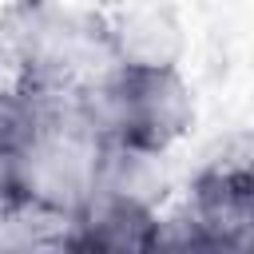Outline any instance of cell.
<instances>
[{"mask_svg": "<svg viewBox=\"0 0 254 254\" xmlns=\"http://www.w3.org/2000/svg\"><path fill=\"white\" fill-rule=\"evenodd\" d=\"M83 107L95 115L111 147L139 155H167L194 123V91L183 64L171 67H115Z\"/></svg>", "mask_w": 254, "mask_h": 254, "instance_id": "obj_2", "label": "cell"}, {"mask_svg": "<svg viewBox=\"0 0 254 254\" xmlns=\"http://www.w3.org/2000/svg\"><path fill=\"white\" fill-rule=\"evenodd\" d=\"M107 48L119 67H171L183 64L187 36L179 16L163 0H119L99 8Z\"/></svg>", "mask_w": 254, "mask_h": 254, "instance_id": "obj_5", "label": "cell"}, {"mask_svg": "<svg viewBox=\"0 0 254 254\" xmlns=\"http://www.w3.org/2000/svg\"><path fill=\"white\" fill-rule=\"evenodd\" d=\"M163 246H254V139H234L194 167Z\"/></svg>", "mask_w": 254, "mask_h": 254, "instance_id": "obj_3", "label": "cell"}, {"mask_svg": "<svg viewBox=\"0 0 254 254\" xmlns=\"http://www.w3.org/2000/svg\"><path fill=\"white\" fill-rule=\"evenodd\" d=\"M111 151V139L83 107V99L36 103L24 139L8 155L20 214H32L52 230L71 222L99 194Z\"/></svg>", "mask_w": 254, "mask_h": 254, "instance_id": "obj_1", "label": "cell"}, {"mask_svg": "<svg viewBox=\"0 0 254 254\" xmlns=\"http://www.w3.org/2000/svg\"><path fill=\"white\" fill-rule=\"evenodd\" d=\"M167 214L159 202L99 187V194L56 230V246L67 250H151L163 246Z\"/></svg>", "mask_w": 254, "mask_h": 254, "instance_id": "obj_4", "label": "cell"}]
</instances>
